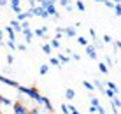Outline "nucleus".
Returning a JSON list of instances; mask_svg holds the SVG:
<instances>
[{
  "label": "nucleus",
  "instance_id": "f257e3e1",
  "mask_svg": "<svg viewBox=\"0 0 121 114\" xmlns=\"http://www.w3.org/2000/svg\"><path fill=\"white\" fill-rule=\"evenodd\" d=\"M16 90H18V93H19V95H26L28 98L35 100L37 104L40 102V96H42V95L39 93V90H37V88H26V86H21V84H19Z\"/></svg>",
  "mask_w": 121,
  "mask_h": 114
},
{
  "label": "nucleus",
  "instance_id": "f03ea898",
  "mask_svg": "<svg viewBox=\"0 0 121 114\" xmlns=\"http://www.w3.org/2000/svg\"><path fill=\"white\" fill-rule=\"evenodd\" d=\"M12 111H14V114H28V109L23 102H14L12 104Z\"/></svg>",
  "mask_w": 121,
  "mask_h": 114
},
{
  "label": "nucleus",
  "instance_id": "7ed1b4c3",
  "mask_svg": "<svg viewBox=\"0 0 121 114\" xmlns=\"http://www.w3.org/2000/svg\"><path fill=\"white\" fill-rule=\"evenodd\" d=\"M0 83L7 84V86H12V88H18V86H19L18 81H14V79H9V77H5V75H2V74H0Z\"/></svg>",
  "mask_w": 121,
  "mask_h": 114
},
{
  "label": "nucleus",
  "instance_id": "20e7f679",
  "mask_svg": "<svg viewBox=\"0 0 121 114\" xmlns=\"http://www.w3.org/2000/svg\"><path fill=\"white\" fill-rule=\"evenodd\" d=\"M32 33H33V37H46L48 35V26L42 25V26H39L37 30H32Z\"/></svg>",
  "mask_w": 121,
  "mask_h": 114
},
{
  "label": "nucleus",
  "instance_id": "39448f33",
  "mask_svg": "<svg viewBox=\"0 0 121 114\" xmlns=\"http://www.w3.org/2000/svg\"><path fill=\"white\" fill-rule=\"evenodd\" d=\"M7 4H11V9L14 11L16 14L23 12V9H21V0H11V2H7Z\"/></svg>",
  "mask_w": 121,
  "mask_h": 114
},
{
  "label": "nucleus",
  "instance_id": "423d86ee",
  "mask_svg": "<svg viewBox=\"0 0 121 114\" xmlns=\"http://www.w3.org/2000/svg\"><path fill=\"white\" fill-rule=\"evenodd\" d=\"M39 104H40V105H44L48 112H53V111H55V107L51 105V102H49V98H48V96H40V102H39Z\"/></svg>",
  "mask_w": 121,
  "mask_h": 114
},
{
  "label": "nucleus",
  "instance_id": "0eeeda50",
  "mask_svg": "<svg viewBox=\"0 0 121 114\" xmlns=\"http://www.w3.org/2000/svg\"><path fill=\"white\" fill-rule=\"evenodd\" d=\"M86 54H88L91 60H97V49L93 48V44H88V46H86Z\"/></svg>",
  "mask_w": 121,
  "mask_h": 114
},
{
  "label": "nucleus",
  "instance_id": "6e6552de",
  "mask_svg": "<svg viewBox=\"0 0 121 114\" xmlns=\"http://www.w3.org/2000/svg\"><path fill=\"white\" fill-rule=\"evenodd\" d=\"M63 35H67V37H76L77 35L76 26H67V28H63Z\"/></svg>",
  "mask_w": 121,
  "mask_h": 114
},
{
  "label": "nucleus",
  "instance_id": "1a4fd4ad",
  "mask_svg": "<svg viewBox=\"0 0 121 114\" xmlns=\"http://www.w3.org/2000/svg\"><path fill=\"white\" fill-rule=\"evenodd\" d=\"M91 84H93V88H97L98 91H102V93H104V90H105V84H104V81H100V79H95Z\"/></svg>",
  "mask_w": 121,
  "mask_h": 114
},
{
  "label": "nucleus",
  "instance_id": "9d476101",
  "mask_svg": "<svg viewBox=\"0 0 121 114\" xmlns=\"http://www.w3.org/2000/svg\"><path fill=\"white\" fill-rule=\"evenodd\" d=\"M112 107H114V114H119V105H121V100L118 98V96H114V98L111 100Z\"/></svg>",
  "mask_w": 121,
  "mask_h": 114
},
{
  "label": "nucleus",
  "instance_id": "9b49d317",
  "mask_svg": "<svg viewBox=\"0 0 121 114\" xmlns=\"http://www.w3.org/2000/svg\"><path fill=\"white\" fill-rule=\"evenodd\" d=\"M21 33L25 35V39H26V42L30 44V42H32V39H33V33H32V30H30V28H26V30H21Z\"/></svg>",
  "mask_w": 121,
  "mask_h": 114
},
{
  "label": "nucleus",
  "instance_id": "f8f14e48",
  "mask_svg": "<svg viewBox=\"0 0 121 114\" xmlns=\"http://www.w3.org/2000/svg\"><path fill=\"white\" fill-rule=\"evenodd\" d=\"M65 96H67V100H74L76 98V91H74L72 88H67L65 90Z\"/></svg>",
  "mask_w": 121,
  "mask_h": 114
},
{
  "label": "nucleus",
  "instance_id": "ddd939ff",
  "mask_svg": "<svg viewBox=\"0 0 121 114\" xmlns=\"http://www.w3.org/2000/svg\"><path fill=\"white\" fill-rule=\"evenodd\" d=\"M58 61H60V65H65V63H69L70 60H69V56H67V54H63V53H60V54H58Z\"/></svg>",
  "mask_w": 121,
  "mask_h": 114
},
{
  "label": "nucleus",
  "instance_id": "4468645a",
  "mask_svg": "<svg viewBox=\"0 0 121 114\" xmlns=\"http://www.w3.org/2000/svg\"><path fill=\"white\" fill-rule=\"evenodd\" d=\"M9 26L12 28V30H14V33H16V32H21V25H19L16 19H12V21H11V25H9Z\"/></svg>",
  "mask_w": 121,
  "mask_h": 114
},
{
  "label": "nucleus",
  "instance_id": "2eb2a0df",
  "mask_svg": "<svg viewBox=\"0 0 121 114\" xmlns=\"http://www.w3.org/2000/svg\"><path fill=\"white\" fill-rule=\"evenodd\" d=\"M104 84H105V88H107V90H112V91H116V93H118V91H119V88H118V84H116V83H104Z\"/></svg>",
  "mask_w": 121,
  "mask_h": 114
},
{
  "label": "nucleus",
  "instance_id": "dca6fc26",
  "mask_svg": "<svg viewBox=\"0 0 121 114\" xmlns=\"http://www.w3.org/2000/svg\"><path fill=\"white\" fill-rule=\"evenodd\" d=\"M74 9H77V11L84 12V11H86V5H84V2H82V0H77L76 5H74Z\"/></svg>",
  "mask_w": 121,
  "mask_h": 114
},
{
  "label": "nucleus",
  "instance_id": "f3484780",
  "mask_svg": "<svg viewBox=\"0 0 121 114\" xmlns=\"http://www.w3.org/2000/svg\"><path fill=\"white\" fill-rule=\"evenodd\" d=\"M104 95H105L109 100H112V98H114V96L118 95V93H116V91H112V90H107V88H105V90H104Z\"/></svg>",
  "mask_w": 121,
  "mask_h": 114
},
{
  "label": "nucleus",
  "instance_id": "a211bd4d",
  "mask_svg": "<svg viewBox=\"0 0 121 114\" xmlns=\"http://www.w3.org/2000/svg\"><path fill=\"white\" fill-rule=\"evenodd\" d=\"M5 32H7V35H9V40L14 42V40H16V33H14V30H12L11 26H7V28H5Z\"/></svg>",
  "mask_w": 121,
  "mask_h": 114
},
{
  "label": "nucleus",
  "instance_id": "6ab92c4d",
  "mask_svg": "<svg viewBox=\"0 0 121 114\" xmlns=\"http://www.w3.org/2000/svg\"><path fill=\"white\" fill-rule=\"evenodd\" d=\"M104 60H105V63H104V65H105L107 69H109V67H112V65H114V61L111 60V56H109V54H105V56H104Z\"/></svg>",
  "mask_w": 121,
  "mask_h": 114
},
{
  "label": "nucleus",
  "instance_id": "aec40b11",
  "mask_svg": "<svg viewBox=\"0 0 121 114\" xmlns=\"http://www.w3.org/2000/svg\"><path fill=\"white\" fill-rule=\"evenodd\" d=\"M90 102H91V107H95V109H97L98 105H100V100L97 98V96H91V98H90Z\"/></svg>",
  "mask_w": 121,
  "mask_h": 114
},
{
  "label": "nucleus",
  "instance_id": "412c9836",
  "mask_svg": "<svg viewBox=\"0 0 121 114\" xmlns=\"http://www.w3.org/2000/svg\"><path fill=\"white\" fill-rule=\"evenodd\" d=\"M0 104H4V105H12V100H9V98H5V96L0 95Z\"/></svg>",
  "mask_w": 121,
  "mask_h": 114
},
{
  "label": "nucleus",
  "instance_id": "4be33fe9",
  "mask_svg": "<svg viewBox=\"0 0 121 114\" xmlns=\"http://www.w3.org/2000/svg\"><path fill=\"white\" fill-rule=\"evenodd\" d=\"M82 86H84L88 91H93V90H95V88H93V84H91L90 81H82Z\"/></svg>",
  "mask_w": 121,
  "mask_h": 114
},
{
  "label": "nucleus",
  "instance_id": "5701e85b",
  "mask_svg": "<svg viewBox=\"0 0 121 114\" xmlns=\"http://www.w3.org/2000/svg\"><path fill=\"white\" fill-rule=\"evenodd\" d=\"M48 70H49V65H46V63H44V65H40L39 72H40V75H46V74H48Z\"/></svg>",
  "mask_w": 121,
  "mask_h": 114
},
{
  "label": "nucleus",
  "instance_id": "b1692460",
  "mask_svg": "<svg viewBox=\"0 0 121 114\" xmlns=\"http://www.w3.org/2000/svg\"><path fill=\"white\" fill-rule=\"evenodd\" d=\"M77 42H79L81 46H84V48L88 46V39H86V37H77Z\"/></svg>",
  "mask_w": 121,
  "mask_h": 114
},
{
  "label": "nucleus",
  "instance_id": "393cba45",
  "mask_svg": "<svg viewBox=\"0 0 121 114\" xmlns=\"http://www.w3.org/2000/svg\"><path fill=\"white\" fill-rule=\"evenodd\" d=\"M49 46H51V49H53V48H55V49H58V48H60V40L53 39L51 42H49Z\"/></svg>",
  "mask_w": 121,
  "mask_h": 114
},
{
  "label": "nucleus",
  "instance_id": "a878e982",
  "mask_svg": "<svg viewBox=\"0 0 121 114\" xmlns=\"http://www.w3.org/2000/svg\"><path fill=\"white\" fill-rule=\"evenodd\" d=\"M16 21H18V23H23V21H26V16H25V12H19L18 18H16Z\"/></svg>",
  "mask_w": 121,
  "mask_h": 114
},
{
  "label": "nucleus",
  "instance_id": "bb28decb",
  "mask_svg": "<svg viewBox=\"0 0 121 114\" xmlns=\"http://www.w3.org/2000/svg\"><path fill=\"white\" fill-rule=\"evenodd\" d=\"M42 51H44L46 54H51L53 49H51V46H49V44H42Z\"/></svg>",
  "mask_w": 121,
  "mask_h": 114
},
{
  "label": "nucleus",
  "instance_id": "cd10ccee",
  "mask_svg": "<svg viewBox=\"0 0 121 114\" xmlns=\"http://www.w3.org/2000/svg\"><path fill=\"white\" fill-rule=\"evenodd\" d=\"M49 65H53V67H61L60 65V61H58V58L55 56V58H51V60H49Z\"/></svg>",
  "mask_w": 121,
  "mask_h": 114
},
{
  "label": "nucleus",
  "instance_id": "c85d7f7f",
  "mask_svg": "<svg viewBox=\"0 0 121 114\" xmlns=\"http://www.w3.org/2000/svg\"><path fill=\"white\" fill-rule=\"evenodd\" d=\"M67 107H69V114H79V111H77L76 107H74L72 104H69V105H67Z\"/></svg>",
  "mask_w": 121,
  "mask_h": 114
},
{
  "label": "nucleus",
  "instance_id": "c756f323",
  "mask_svg": "<svg viewBox=\"0 0 121 114\" xmlns=\"http://www.w3.org/2000/svg\"><path fill=\"white\" fill-rule=\"evenodd\" d=\"M98 70H100L102 74H107V72H109V69H107V67L104 65V63H98Z\"/></svg>",
  "mask_w": 121,
  "mask_h": 114
},
{
  "label": "nucleus",
  "instance_id": "7c9ffc66",
  "mask_svg": "<svg viewBox=\"0 0 121 114\" xmlns=\"http://www.w3.org/2000/svg\"><path fill=\"white\" fill-rule=\"evenodd\" d=\"M114 12H116V16L121 14V5H119V2H114Z\"/></svg>",
  "mask_w": 121,
  "mask_h": 114
},
{
  "label": "nucleus",
  "instance_id": "2f4dec72",
  "mask_svg": "<svg viewBox=\"0 0 121 114\" xmlns=\"http://www.w3.org/2000/svg\"><path fill=\"white\" fill-rule=\"evenodd\" d=\"M105 7H109V9H114V2H111V0H105V2H102Z\"/></svg>",
  "mask_w": 121,
  "mask_h": 114
},
{
  "label": "nucleus",
  "instance_id": "473e14b6",
  "mask_svg": "<svg viewBox=\"0 0 121 114\" xmlns=\"http://www.w3.org/2000/svg\"><path fill=\"white\" fill-rule=\"evenodd\" d=\"M7 48H9V49H12V51H14V49H16V42H12V40H7Z\"/></svg>",
  "mask_w": 121,
  "mask_h": 114
},
{
  "label": "nucleus",
  "instance_id": "72a5a7b5",
  "mask_svg": "<svg viewBox=\"0 0 121 114\" xmlns=\"http://www.w3.org/2000/svg\"><path fill=\"white\" fill-rule=\"evenodd\" d=\"M95 112H97V114H105V109H104L102 105H98V107L95 109Z\"/></svg>",
  "mask_w": 121,
  "mask_h": 114
},
{
  "label": "nucleus",
  "instance_id": "f704fd0d",
  "mask_svg": "<svg viewBox=\"0 0 121 114\" xmlns=\"http://www.w3.org/2000/svg\"><path fill=\"white\" fill-rule=\"evenodd\" d=\"M102 42H105V44H109V42H112V39H111V35H104V39H102Z\"/></svg>",
  "mask_w": 121,
  "mask_h": 114
},
{
  "label": "nucleus",
  "instance_id": "c9c22d12",
  "mask_svg": "<svg viewBox=\"0 0 121 114\" xmlns=\"http://www.w3.org/2000/svg\"><path fill=\"white\" fill-rule=\"evenodd\" d=\"M16 49H19V51H26V46H25V44H16Z\"/></svg>",
  "mask_w": 121,
  "mask_h": 114
},
{
  "label": "nucleus",
  "instance_id": "e433bc0d",
  "mask_svg": "<svg viewBox=\"0 0 121 114\" xmlns=\"http://www.w3.org/2000/svg\"><path fill=\"white\" fill-rule=\"evenodd\" d=\"M90 37H91V39H93V40L97 39V32H95L93 28H90Z\"/></svg>",
  "mask_w": 121,
  "mask_h": 114
},
{
  "label": "nucleus",
  "instance_id": "4c0bfd02",
  "mask_svg": "<svg viewBox=\"0 0 121 114\" xmlns=\"http://www.w3.org/2000/svg\"><path fill=\"white\" fill-rule=\"evenodd\" d=\"M28 7H30V9H35V7H37V2H35V0H30V2H28Z\"/></svg>",
  "mask_w": 121,
  "mask_h": 114
},
{
  "label": "nucleus",
  "instance_id": "58836bf2",
  "mask_svg": "<svg viewBox=\"0 0 121 114\" xmlns=\"http://www.w3.org/2000/svg\"><path fill=\"white\" fill-rule=\"evenodd\" d=\"M7 63H9V65H12V61H14V56H12V54H7Z\"/></svg>",
  "mask_w": 121,
  "mask_h": 114
},
{
  "label": "nucleus",
  "instance_id": "ea45409f",
  "mask_svg": "<svg viewBox=\"0 0 121 114\" xmlns=\"http://www.w3.org/2000/svg\"><path fill=\"white\" fill-rule=\"evenodd\" d=\"M61 112H63V114H69V107H67V104H61Z\"/></svg>",
  "mask_w": 121,
  "mask_h": 114
},
{
  "label": "nucleus",
  "instance_id": "a19ab883",
  "mask_svg": "<svg viewBox=\"0 0 121 114\" xmlns=\"http://www.w3.org/2000/svg\"><path fill=\"white\" fill-rule=\"evenodd\" d=\"M114 49H116V51H119V49H121V42H119V40L114 42Z\"/></svg>",
  "mask_w": 121,
  "mask_h": 114
},
{
  "label": "nucleus",
  "instance_id": "79ce46f5",
  "mask_svg": "<svg viewBox=\"0 0 121 114\" xmlns=\"http://www.w3.org/2000/svg\"><path fill=\"white\" fill-rule=\"evenodd\" d=\"M28 114H40L39 109H28Z\"/></svg>",
  "mask_w": 121,
  "mask_h": 114
},
{
  "label": "nucleus",
  "instance_id": "37998d69",
  "mask_svg": "<svg viewBox=\"0 0 121 114\" xmlns=\"http://www.w3.org/2000/svg\"><path fill=\"white\" fill-rule=\"evenodd\" d=\"M58 4H60L61 7H67V5H69V2H67V0H60V2H58Z\"/></svg>",
  "mask_w": 121,
  "mask_h": 114
},
{
  "label": "nucleus",
  "instance_id": "c03bdc74",
  "mask_svg": "<svg viewBox=\"0 0 121 114\" xmlns=\"http://www.w3.org/2000/svg\"><path fill=\"white\" fill-rule=\"evenodd\" d=\"M70 56H72V58H74V60H81V56H79V54H77V53H72V54H70Z\"/></svg>",
  "mask_w": 121,
  "mask_h": 114
},
{
  "label": "nucleus",
  "instance_id": "a18cd8bd",
  "mask_svg": "<svg viewBox=\"0 0 121 114\" xmlns=\"http://www.w3.org/2000/svg\"><path fill=\"white\" fill-rule=\"evenodd\" d=\"M65 9H67V11H69V12H72V11H74V5H70V4H69V5H67V7H65Z\"/></svg>",
  "mask_w": 121,
  "mask_h": 114
},
{
  "label": "nucleus",
  "instance_id": "49530a36",
  "mask_svg": "<svg viewBox=\"0 0 121 114\" xmlns=\"http://www.w3.org/2000/svg\"><path fill=\"white\" fill-rule=\"evenodd\" d=\"M4 5H7V2L5 0H0V7H4Z\"/></svg>",
  "mask_w": 121,
  "mask_h": 114
},
{
  "label": "nucleus",
  "instance_id": "de8ad7c7",
  "mask_svg": "<svg viewBox=\"0 0 121 114\" xmlns=\"http://www.w3.org/2000/svg\"><path fill=\"white\" fill-rule=\"evenodd\" d=\"M2 37H4V30L0 28V40H2Z\"/></svg>",
  "mask_w": 121,
  "mask_h": 114
},
{
  "label": "nucleus",
  "instance_id": "09e8293b",
  "mask_svg": "<svg viewBox=\"0 0 121 114\" xmlns=\"http://www.w3.org/2000/svg\"><path fill=\"white\" fill-rule=\"evenodd\" d=\"M0 46H4V40H0Z\"/></svg>",
  "mask_w": 121,
  "mask_h": 114
},
{
  "label": "nucleus",
  "instance_id": "8fccbe9b",
  "mask_svg": "<svg viewBox=\"0 0 121 114\" xmlns=\"http://www.w3.org/2000/svg\"><path fill=\"white\" fill-rule=\"evenodd\" d=\"M105 114H107V112H105Z\"/></svg>",
  "mask_w": 121,
  "mask_h": 114
}]
</instances>
